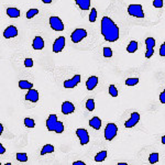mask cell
Segmentation results:
<instances>
[{
	"label": "cell",
	"instance_id": "1",
	"mask_svg": "<svg viewBox=\"0 0 165 165\" xmlns=\"http://www.w3.org/2000/svg\"><path fill=\"white\" fill-rule=\"evenodd\" d=\"M101 34L107 42L119 40V28L109 17H104L101 19Z\"/></svg>",
	"mask_w": 165,
	"mask_h": 165
},
{
	"label": "cell",
	"instance_id": "2",
	"mask_svg": "<svg viewBox=\"0 0 165 165\" xmlns=\"http://www.w3.org/2000/svg\"><path fill=\"white\" fill-rule=\"evenodd\" d=\"M46 128L48 131H54L56 133H63L64 124L57 120L56 114H51L46 120Z\"/></svg>",
	"mask_w": 165,
	"mask_h": 165
},
{
	"label": "cell",
	"instance_id": "3",
	"mask_svg": "<svg viewBox=\"0 0 165 165\" xmlns=\"http://www.w3.org/2000/svg\"><path fill=\"white\" fill-rule=\"evenodd\" d=\"M128 13L135 18H144V12L141 5H130L128 7Z\"/></svg>",
	"mask_w": 165,
	"mask_h": 165
},
{
	"label": "cell",
	"instance_id": "4",
	"mask_svg": "<svg viewBox=\"0 0 165 165\" xmlns=\"http://www.w3.org/2000/svg\"><path fill=\"white\" fill-rule=\"evenodd\" d=\"M118 133V127L114 123H108L105 129V139L111 141Z\"/></svg>",
	"mask_w": 165,
	"mask_h": 165
},
{
	"label": "cell",
	"instance_id": "5",
	"mask_svg": "<svg viewBox=\"0 0 165 165\" xmlns=\"http://www.w3.org/2000/svg\"><path fill=\"white\" fill-rule=\"evenodd\" d=\"M86 36H87V31L84 30V29H76V30L70 34V39H72V41H73L74 43H79Z\"/></svg>",
	"mask_w": 165,
	"mask_h": 165
},
{
	"label": "cell",
	"instance_id": "6",
	"mask_svg": "<svg viewBox=\"0 0 165 165\" xmlns=\"http://www.w3.org/2000/svg\"><path fill=\"white\" fill-rule=\"evenodd\" d=\"M76 134H77V138L79 139L82 145H86V144L89 142V134H88V131L86 130V129H82V128L77 129Z\"/></svg>",
	"mask_w": 165,
	"mask_h": 165
},
{
	"label": "cell",
	"instance_id": "7",
	"mask_svg": "<svg viewBox=\"0 0 165 165\" xmlns=\"http://www.w3.org/2000/svg\"><path fill=\"white\" fill-rule=\"evenodd\" d=\"M50 26L54 31H63L64 24L58 17H51L50 18Z\"/></svg>",
	"mask_w": 165,
	"mask_h": 165
},
{
	"label": "cell",
	"instance_id": "8",
	"mask_svg": "<svg viewBox=\"0 0 165 165\" xmlns=\"http://www.w3.org/2000/svg\"><path fill=\"white\" fill-rule=\"evenodd\" d=\"M145 45H146V53L145 57L150 58L154 53V46H155V40L153 38H148L145 40Z\"/></svg>",
	"mask_w": 165,
	"mask_h": 165
},
{
	"label": "cell",
	"instance_id": "9",
	"mask_svg": "<svg viewBox=\"0 0 165 165\" xmlns=\"http://www.w3.org/2000/svg\"><path fill=\"white\" fill-rule=\"evenodd\" d=\"M65 48V38L64 36H60L54 41L53 44V52L54 53H60L63 51V48Z\"/></svg>",
	"mask_w": 165,
	"mask_h": 165
},
{
	"label": "cell",
	"instance_id": "10",
	"mask_svg": "<svg viewBox=\"0 0 165 165\" xmlns=\"http://www.w3.org/2000/svg\"><path fill=\"white\" fill-rule=\"evenodd\" d=\"M140 120V114L139 112H133V114H131V117L129 120L126 121V123H124V127L126 128H132L134 127L135 124L139 122Z\"/></svg>",
	"mask_w": 165,
	"mask_h": 165
},
{
	"label": "cell",
	"instance_id": "11",
	"mask_svg": "<svg viewBox=\"0 0 165 165\" xmlns=\"http://www.w3.org/2000/svg\"><path fill=\"white\" fill-rule=\"evenodd\" d=\"M80 82V75H75L72 79H66L64 82V87L65 88H74L75 86H77V84Z\"/></svg>",
	"mask_w": 165,
	"mask_h": 165
},
{
	"label": "cell",
	"instance_id": "12",
	"mask_svg": "<svg viewBox=\"0 0 165 165\" xmlns=\"http://www.w3.org/2000/svg\"><path fill=\"white\" fill-rule=\"evenodd\" d=\"M24 99H26V100H29V101H31V102H36L39 100L38 90H35V89H33V88L29 89V92H26V95L24 96Z\"/></svg>",
	"mask_w": 165,
	"mask_h": 165
},
{
	"label": "cell",
	"instance_id": "13",
	"mask_svg": "<svg viewBox=\"0 0 165 165\" xmlns=\"http://www.w3.org/2000/svg\"><path fill=\"white\" fill-rule=\"evenodd\" d=\"M75 111V106L70 101H64L62 105V112L64 114H70Z\"/></svg>",
	"mask_w": 165,
	"mask_h": 165
},
{
	"label": "cell",
	"instance_id": "14",
	"mask_svg": "<svg viewBox=\"0 0 165 165\" xmlns=\"http://www.w3.org/2000/svg\"><path fill=\"white\" fill-rule=\"evenodd\" d=\"M17 35H18V30H17L16 26H8V28L5 30V32H3V36H5L6 39L14 38V36H17Z\"/></svg>",
	"mask_w": 165,
	"mask_h": 165
},
{
	"label": "cell",
	"instance_id": "15",
	"mask_svg": "<svg viewBox=\"0 0 165 165\" xmlns=\"http://www.w3.org/2000/svg\"><path fill=\"white\" fill-rule=\"evenodd\" d=\"M98 84V77L97 76H90L86 82V88L88 90H92Z\"/></svg>",
	"mask_w": 165,
	"mask_h": 165
},
{
	"label": "cell",
	"instance_id": "16",
	"mask_svg": "<svg viewBox=\"0 0 165 165\" xmlns=\"http://www.w3.org/2000/svg\"><path fill=\"white\" fill-rule=\"evenodd\" d=\"M34 50H42L44 48V40L41 38V36H35L34 40H33V44H32Z\"/></svg>",
	"mask_w": 165,
	"mask_h": 165
},
{
	"label": "cell",
	"instance_id": "17",
	"mask_svg": "<svg viewBox=\"0 0 165 165\" xmlns=\"http://www.w3.org/2000/svg\"><path fill=\"white\" fill-rule=\"evenodd\" d=\"M89 126H90L92 129H95V130H99V129L101 128V120H100V118L98 117L92 118V119L89 120Z\"/></svg>",
	"mask_w": 165,
	"mask_h": 165
},
{
	"label": "cell",
	"instance_id": "18",
	"mask_svg": "<svg viewBox=\"0 0 165 165\" xmlns=\"http://www.w3.org/2000/svg\"><path fill=\"white\" fill-rule=\"evenodd\" d=\"M77 3V6L79 7V9L82 10H88L90 8V3L92 0H75Z\"/></svg>",
	"mask_w": 165,
	"mask_h": 165
},
{
	"label": "cell",
	"instance_id": "19",
	"mask_svg": "<svg viewBox=\"0 0 165 165\" xmlns=\"http://www.w3.org/2000/svg\"><path fill=\"white\" fill-rule=\"evenodd\" d=\"M20 14H21V12L17 8H8L7 9V16L10 17V18H19Z\"/></svg>",
	"mask_w": 165,
	"mask_h": 165
},
{
	"label": "cell",
	"instance_id": "20",
	"mask_svg": "<svg viewBox=\"0 0 165 165\" xmlns=\"http://www.w3.org/2000/svg\"><path fill=\"white\" fill-rule=\"evenodd\" d=\"M54 152V146L52 144H45L41 150V155H45L48 153H53Z\"/></svg>",
	"mask_w": 165,
	"mask_h": 165
},
{
	"label": "cell",
	"instance_id": "21",
	"mask_svg": "<svg viewBox=\"0 0 165 165\" xmlns=\"http://www.w3.org/2000/svg\"><path fill=\"white\" fill-rule=\"evenodd\" d=\"M106 157H107V151H101V152L97 153L95 155V161L96 162H104L106 160Z\"/></svg>",
	"mask_w": 165,
	"mask_h": 165
},
{
	"label": "cell",
	"instance_id": "22",
	"mask_svg": "<svg viewBox=\"0 0 165 165\" xmlns=\"http://www.w3.org/2000/svg\"><path fill=\"white\" fill-rule=\"evenodd\" d=\"M138 50V42L137 41H131L129 45L127 46L128 53H134Z\"/></svg>",
	"mask_w": 165,
	"mask_h": 165
},
{
	"label": "cell",
	"instance_id": "23",
	"mask_svg": "<svg viewBox=\"0 0 165 165\" xmlns=\"http://www.w3.org/2000/svg\"><path fill=\"white\" fill-rule=\"evenodd\" d=\"M19 87L21 89H31L33 88V84L30 82H28V80H20L19 82Z\"/></svg>",
	"mask_w": 165,
	"mask_h": 165
},
{
	"label": "cell",
	"instance_id": "24",
	"mask_svg": "<svg viewBox=\"0 0 165 165\" xmlns=\"http://www.w3.org/2000/svg\"><path fill=\"white\" fill-rule=\"evenodd\" d=\"M86 108L88 111H94L95 110V100L94 99H88L87 101H86Z\"/></svg>",
	"mask_w": 165,
	"mask_h": 165
},
{
	"label": "cell",
	"instance_id": "25",
	"mask_svg": "<svg viewBox=\"0 0 165 165\" xmlns=\"http://www.w3.org/2000/svg\"><path fill=\"white\" fill-rule=\"evenodd\" d=\"M149 162L151 164H155L159 162V153H151L149 156Z\"/></svg>",
	"mask_w": 165,
	"mask_h": 165
},
{
	"label": "cell",
	"instance_id": "26",
	"mask_svg": "<svg viewBox=\"0 0 165 165\" xmlns=\"http://www.w3.org/2000/svg\"><path fill=\"white\" fill-rule=\"evenodd\" d=\"M24 126H26V128H34L35 122L31 118H26V119H24Z\"/></svg>",
	"mask_w": 165,
	"mask_h": 165
},
{
	"label": "cell",
	"instance_id": "27",
	"mask_svg": "<svg viewBox=\"0 0 165 165\" xmlns=\"http://www.w3.org/2000/svg\"><path fill=\"white\" fill-rule=\"evenodd\" d=\"M96 19H97V10L95 8H92V11H90V14H89V22H95Z\"/></svg>",
	"mask_w": 165,
	"mask_h": 165
},
{
	"label": "cell",
	"instance_id": "28",
	"mask_svg": "<svg viewBox=\"0 0 165 165\" xmlns=\"http://www.w3.org/2000/svg\"><path fill=\"white\" fill-rule=\"evenodd\" d=\"M16 157L20 162H26L28 161V155H26V153H17Z\"/></svg>",
	"mask_w": 165,
	"mask_h": 165
},
{
	"label": "cell",
	"instance_id": "29",
	"mask_svg": "<svg viewBox=\"0 0 165 165\" xmlns=\"http://www.w3.org/2000/svg\"><path fill=\"white\" fill-rule=\"evenodd\" d=\"M139 84V78H128L126 80V85L127 86H135Z\"/></svg>",
	"mask_w": 165,
	"mask_h": 165
},
{
	"label": "cell",
	"instance_id": "30",
	"mask_svg": "<svg viewBox=\"0 0 165 165\" xmlns=\"http://www.w3.org/2000/svg\"><path fill=\"white\" fill-rule=\"evenodd\" d=\"M38 13H39L38 9H30L28 12H26V18H28V19H32V18L34 16H36Z\"/></svg>",
	"mask_w": 165,
	"mask_h": 165
},
{
	"label": "cell",
	"instance_id": "31",
	"mask_svg": "<svg viewBox=\"0 0 165 165\" xmlns=\"http://www.w3.org/2000/svg\"><path fill=\"white\" fill-rule=\"evenodd\" d=\"M109 94H110L112 97H117L118 96V90H117V88H116V86L114 85L109 86Z\"/></svg>",
	"mask_w": 165,
	"mask_h": 165
},
{
	"label": "cell",
	"instance_id": "32",
	"mask_svg": "<svg viewBox=\"0 0 165 165\" xmlns=\"http://www.w3.org/2000/svg\"><path fill=\"white\" fill-rule=\"evenodd\" d=\"M104 56L107 58L112 56V50L110 48H104Z\"/></svg>",
	"mask_w": 165,
	"mask_h": 165
},
{
	"label": "cell",
	"instance_id": "33",
	"mask_svg": "<svg viewBox=\"0 0 165 165\" xmlns=\"http://www.w3.org/2000/svg\"><path fill=\"white\" fill-rule=\"evenodd\" d=\"M24 66L28 67V68L33 66V60L32 58H26L24 60Z\"/></svg>",
	"mask_w": 165,
	"mask_h": 165
},
{
	"label": "cell",
	"instance_id": "34",
	"mask_svg": "<svg viewBox=\"0 0 165 165\" xmlns=\"http://www.w3.org/2000/svg\"><path fill=\"white\" fill-rule=\"evenodd\" d=\"M153 6L155 7V8H162L163 0H153Z\"/></svg>",
	"mask_w": 165,
	"mask_h": 165
},
{
	"label": "cell",
	"instance_id": "35",
	"mask_svg": "<svg viewBox=\"0 0 165 165\" xmlns=\"http://www.w3.org/2000/svg\"><path fill=\"white\" fill-rule=\"evenodd\" d=\"M160 55H161V56H165V42L161 45V48H160Z\"/></svg>",
	"mask_w": 165,
	"mask_h": 165
},
{
	"label": "cell",
	"instance_id": "36",
	"mask_svg": "<svg viewBox=\"0 0 165 165\" xmlns=\"http://www.w3.org/2000/svg\"><path fill=\"white\" fill-rule=\"evenodd\" d=\"M160 101L165 105V90H163V92H161V95H160Z\"/></svg>",
	"mask_w": 165,
	"mask_h": 165
},
{
	"label": "cell",
	"instance_id": "37",
	"mask_svg": "<svg viewBox=\"0 0 165 165\" xmlns=\"http://www.w3.org/2000/svg\"><path fill=\"white\" fill-rule=\"evenodd\" d=\"M5 152H6V149H5V148H3L2 144L0 143V154H3V153H5Z\"/></svg>",
	"mask_w": 165,
	"mask_h": 165
},
{
	"label": "cell",
	"instance_id": "38",
	"mask_svg": "<svg viewBox=\"0 0 165 165\" xmlns=\"http://www.w3.org/2000/svg\"><path fill=\"white\" fill-rule=\"evenodd\" d=\"M73 165H85V163L82 162V161H77V162H74Z\"/></svg>",
	"mask_w": 165,
	"mask_h": 165
},
{
	"label": "cell",
	"instance_id": "39",
	"mask_svg": "<svg viewBox=\"0 0 165 165\" xmlns=\"http://www.w3.org/2000/svg\"><path fill=\"white\" fill-rule=\"evenodd\" d=\"M44 3H51L52 2V0H42Z\"/></svg>",
	"mask_w": 165,
	"mask_h": 165
},
{
	"label": "cell",
	"instance_id": "40",
	"mask_svg": "<svg viewBox=\"0 0 165 165\" xmlns=\"http://www.w3.org/2000/svg\"><path fill=\"white\" fill-rule=\"evenodd\" d=\"M2 132H3V126L0 124V133H2Z\"/></svg>",
	"mask_w": 165,
	"mask_h": 165
},
{
	"label": "cell",
	"instance_id": "41",
	"mask_svg": "<svg viewBox=\"0 0 165 165\" xmlns=\"http://www.w3.org/2000/svg\"><path fill=\"white\" fill-rule=\"evenodd\" d=\"M162 143L163 144H165V135L164 137H162Z\"/></svg>",
	"mask_w": 165,
	"mask_h": 165
},
{
	"label": "cell",
	"instance_id": "42",
	"mask_svg": "<svg viewBox=\"0 0 165 165\" xmlns=\"http://www.w3.org/2000/svg\"><path fill=\"white\" fill-rule=\"evenodd\" d=\"M118 165H127V163H118Z\"/></svg>",
	"mask_w": 165,
	"mask_h": 165
}]
</instances>
